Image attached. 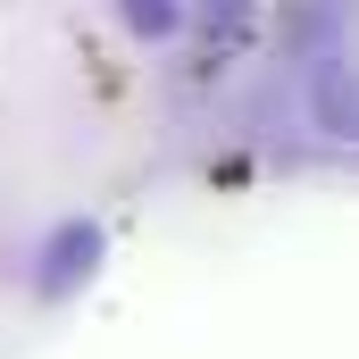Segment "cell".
I'll list each match as a JSON object with an SVG mask.
<instances>
[{
  "label": "cell",
  "instance_id": "obj_2",
  "mask_svg": "<svg viewBox=\"0 0 359 359\" xmlns=\"http://www.w3.org/2000/svg\"><path fill=\"white\" fill-rule=\"evenodd\" d=\"M92 268H100V226H92V217H59V226L42 234V251H34V292H42V301H67Z\"/></svg>",
  "mask_w": 359,
  "mask_h": 359
},
{
  "label": "cell",
  "instance_id": "obj_3",
  "mask_svg": "<svg viewBox=\"0 0 359 359\" xmlns=\"http://www.w3.org/2000/svg\"><path fill=\"white\" fill-rule=\"evenodd\" d=\"M117 8H126V25H134L142 42H168L184 25V0H117Z\"/></svg>",
  "mask_w": 359,
  "mask_h": 359
},
{
  "label": "cell",
  "instance_id": "obj_1",
  "mask_svg": "<svg viewBox=\"0 0 359 359\" xmlns=\"http://www.w3.org/2000/svg\"><path fill=\"white\" fill-rule=\"evenodd\" d=\"M301 117L326 151L351 142V59H343V42H318L301 59Z\"/></svg>",
  "mask_w": 359,
  "mask_h": 359
},
{
  "label": "cell",
  "instance_id": "obj_4",
  "mask_svg": "<svg viewBox=\"0 0 359 359\" xmlns=\"http://www.w3.org/2000/svg\"><path fill=\"white\" fill-rule=\"evenodd\" d=\"M201 8H209V25H234V17H243L251 0H201Z\"/></svg>",
  "mask_w": 359,
  "mask_h": 359
}]
</instances>
